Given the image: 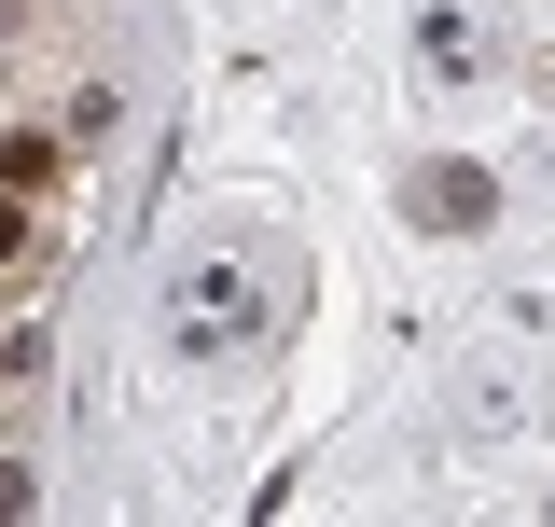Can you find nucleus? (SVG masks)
<instances>
[{
    "instance_id": "3",
    "label": "nucleus",
    "mask_w": 555,
    "mask_h": 527,
    "mask_svg": "<svg viewBox=\"0 0 555 527\" xmlns=\"http://www.w3.org/2000/svg\"><path fill=\"white\" fill-rule=\"evenodd\" d=\"M14 28H28V0H0V42H14Z\"/></svg>"
},
{
    "instance_id": "2",
    "label": "nucleus",
    "mask_w": 555,
    "mask_h": 527,
    "mask_svg": "<svg viewBox=\"0 0 555 527\" xmlns=\"http://www.w3.org/2000/svg\"><path fill=\"white\" fill-rule=\"evenodd\" d=\"M14 250H28V195H0V264H14Z\"/></svg>"
},
{
    "instance_id": "1",
    "label": "nucleus",
    "mask_w": 555,
    "mask_h": 527,
    "mask_svg": "<svg viewBox=\"0 0 555 527\" xmlns=\"http://www.w3.org/2000/svg\"><path fill=\"white\" fill-rule=\"evenodd\" d=\"M0 195H56V139H28V126L0 139Z\"/></svg>"
}]
</instances>
